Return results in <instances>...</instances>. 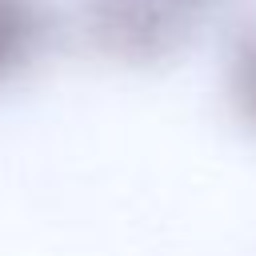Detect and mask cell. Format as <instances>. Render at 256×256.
I'll return each mask as SVG.
<instances>
[{
  "mask_svg": "<svg viewBox=\"0 0 256 256\" xmlns=\"http://www.w3.org/2000/svg\"><path fill=\"white\" fill-rule=\"evenodd\" d=\"M84 36L120 64H156L180 52L196 28L184 0H76Z\"/></svg>",
  "mask_w": 256,
  "mask_h": 256,
  "instance_id": "cell-1",
  "label": "cell"
},
{
  "mask_svg": "<svg viewBox=\"0 0 256 256\" xmlns=\"http://www.w3.org/2000/svg\"><path fill=\"white\" fill-rule=\"evenodd\" d=\"M48 40V12L40 0H0V84L16 80Z\"/></svg>",
  "mask_w": 256,
  "mask_h": 256,
  "instance_id": "cell-2",
  "label": "cell"
},
{
  "mask_svg": "<svg viewBox=\"0 0 256 256\" xmlns=\"http://www.w3.org/2000/svg\"><path fill=\"white\" fill-rule=\"evenodd\" d=\"M228 100L236 116L256 132V32L236 40L232 60H228Z\"/></svg>",
  "mask_w": 256,
  "mask_h": 256,
  "instance_id": "cell-3",
  "label": "cell"
},
{
  "mask_svg": "<svg viewBox=\"0 0 256 256\" xmlns=\"http://www.w3.org/2000/svg\"><path fill=\"white\" fill-rule=\"evenodd\" d=\"M184 4H188V8H196V12H200V8H204V4H208V0H184Z\"/></svg>",
  "mask_w": 256,
  "mask_h": 256,
  "instance_id": "cell-4",
  "label": "cell"
}]
</instances>
